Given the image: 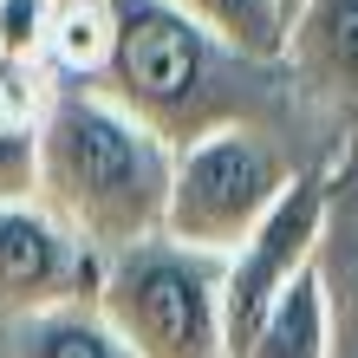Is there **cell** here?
Instances as JSON below:
<instances>
[{"mask_svg": "<svg viewBox=\"0 0 358 358\" xmlns=\"http://www.w3.org/2000/svg\"><path fill=\"white\" fill-rule=\"evenodd\" d=\"M176 150L150 137L131 111L85 78H46L39 98V170L33 202L66 222L85 248L117 255L131 241L163 235Z\"/></svg>", "mask_w": 358, "mask_h": 358, "instance_id": "1", "label": "cell"}, {"mask_svg": "<svg viewBox=\"0 0 358 358\" xmlns=\"http://www.w3.org/2000/svg\"><path fill=\"white\" fill-rule=\"evenodd\" d=\"M104 7H111V46L85 85H98L170 150H189L222 124L267 117L261 78L280 66H261V59L222 46L170 0H104Z\"/></svg>", "mask_w": 358, "mask_h": 358, "instance_id": "2", "label": "cell"}, {"mask_svg": "<svg viewBox=\"0 0 358 358\" xmlns=\"http://www.w3.org/2000/svg\"><path fill=\"white\" fill-rule=\"evenodd\" d=\"M98 313L137 358H228L222 255H196L170 235L104 255Z\"/></svg>", "mask_w": 358, "mask_h": 358, "instance_id": "3", "label": "cell"}, {"mask_svg": "<svg viewBox=\"0 0 358 358\" xmlns=\"http://www.w3.org/2000/svg\"><path fill=\"white\" fill-rule=\"evenodd\" d=\"M300 176L293 150L280 143L267 117L222 124L202 143L176 150L170 170V202H163V235L196 248V255H235V248L261 228V215L287 196Z\"/></svg>", "mask_w": 358, "mask_h": 358, "instance_id": "4", "label": "cell"}, {"mask_svg": "<svg viewBox=\"0 0 358 358\" xmlns=\"http://www.w3.org/2000/svg\"><path fill=\"white\" fill-rule=\"evenodd\" d=\"M326 215H332L326 176L300 170V176L287 182V196L261 215V228L222 261V326H228V352H241V339L267 320V306L280 300L306 267H320Z\"/></svg>", "mask_w": 358, "mask_h": 358, "instance_id": "5", "label": "cell"}, {"mask_svg": "<svg viewBox=\"0 0 358 358\" xmlns=\"http://www.w3.org/2000/svg\"><path fill=\"white\" fill-rule=\"evenodd\" d=\"M98 273L104 255L85 248L66 222H52L33 196L0 202V326L98 300Z\"/></svg>", "mask_w": 358, "mask_h": 358, "instance_id": "6", "label": "cell"}, {"mask_svg": "<svg viewBox=\"0 0 358 358\" xmlns=\"http://www.w3.org/2000/svg\"><path fill=\"white\" fill-rule=\"evenodd\" d=\"M280 78L332 131L358 137V0H293Z\"/></svg>", "mask_w": 358, "mask_h": 358, "instance_id": "7", "label": "cell"}, {"mask_svg": "<svg viewBox=\"0 0 358 358\" xmlns=\"http://www.w3.org/2000/svg\"><path fill=\"white\" fill-rule=\"evenodd\" d=\"M332 345H339V313H332L326 273L306 267L228 358H332Z\"/></svg>", "mask_w": 358, "mask_h": 358, "instance_id": "8", "label": "cell"}, {"mask_svg": "<svg viewBox=\"0 0 358 358\" xmlns=\"http://www.w3.org/2000/svg\"><path fill=\"white\" fill-rule=\"evenodd\" d=\"M7 358H137V352L117 339V326L98 313V300H78V306H52V313H33V320H13L7 326Z\"/></svg>", "mask_w": 358, "mask_h": 358, "instance_id": "9", "label": "cell"}, {"mask_svg": "<svg viewBox=\"0 0 358 358\" xmlns=\"http://www.w3.org/2000/svg\"><path fill=\"white\" fill-rule=\"evenodd\" d=\"M39 98L46 78L0 72V202H27L39 170Z\"/></svg>", "mask_w": 358, "mask_h": 358, "instance_id": "10", "label": "cell"}, {"mask_svg": "<svg viewBox=\"0 0 358 358\" xmlns=\"http://www.w3.org/2000/svg\"><path fill=\"white\" fill-rule=\"evenodd\" d=\"M176 13H189L202 33H215L222 46H235L261 66H280L287 46V0H170Z\"/></svg>", "mask_w": 358, "mask_h": 358, "instance_id": "11", "label": "cell"}, {"mask_svg": "<svg viewBox=\"0 0 358 358\" xmlns=\"http://www.w3.org/2000/svg\"><path fill=\"white\" fill-rule=\"evenodd\" d=\"M52 13H59V0H0V72L46 78Z\"/></svg>", "mask_w": 358, "mask_h": 358, "instance_id": "12", "label": "cell"}, {"mask_svg": "<svg viewBox=\"0 0 358 358\" xmlns=\"http://www.w3.org/2000/svg\"><path fill=\"white\" fill-rule=\"evenodd\" d=\"M345 339H352V358H358V280H352V306H345Z\"/></svg>", "mask_w": 358, "mask_h": 358, "instance_id": "13", "label": "cell"}, {"mask_svg": "<svg viewBox=\"0 0 358 358\" xmlns=\"http://www.w3.org/2000/svg\"><path fill=\"white\" fill-rule=\"evenodd\" d=\"M287 13H293V0H287Z\"/></svg>", "mask_w": 358, "mask_h": 358, "instance_id": "14", "label": "cell"}]
</instances>
